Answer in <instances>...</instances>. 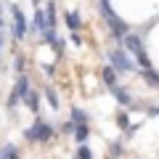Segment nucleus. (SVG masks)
I'll use <instances>...</instances> for the list:
<instances>
[{
  "label": "nucleus",
  "instance_id": "nucleus-1",
  "mask_svg": "<svg viewBox=\"0 0 159 159\" xmlns=\"http://www.w3.org/2000/svg\"><path fill=\"white\" fill-rule=\"evenodd\" d=\"M27 138L29 141H48V138H51V127H48L45 122H37L32 130H27Z\"/></svg>",
  "mask_w": 159,
  "mask_h": 159
},
{
  "label": "nucleus",
  "instance_id": "nucleus-2",
  "mask_svg": "<svg viewBox=\"0 0 159 159\" xmlns=\"http://www.w3.org/2000/svg\"><path fill=\"white\" fill-rule=\"evenodd\" d=\"M109 58H111V64H114V66L119 69V72H127V69H133V64H130V61L125 58V53H122V51H114V53H111Z\"/></svg>",
  "mask_w": 159,
  "mask_h": 159
},
{
  "label": "nucleus",
  "instance_id": "nucleus-3",
  "mask_svg": "<svg viewBox=\"0 0 159 159\" xmlns=\"http://www.w3.org/2000/svg\"><path fill=\"white\" fill-rule=\"evenodd\" d=\"M13 19H16V37H24V32H27V21H24V13L19 11L16 6H13Z\"/></svg>",
  "mask_w": 159,
  "mask_h": 159
},
{
  "label": "nucleus",
  "instance_id": "nucleus-4",
  "mask_svg": "<svg viewBox=\"0 0 159 159\" xmlns=\"http://www.w3.org/2000/svg\"><path fill=\"white\" fill-rule=\"evenodd\" d=\"M122 40L127 43V48H130L133 53H141V51H143V43H141V37H135V34H122Z\"/></svg>",
  "mask_w": 159,
  "mask_h": 159
},
{
  "label": "nucleus",
  "instance_id": "nucleus-5",
  "mask_svg": "<svg viewBox=\"0 0 159 159\" xmlns=\"http://www.w3.org/2000/svg\"><path fill=\"white\" fill-rule=\"evenodd\" d=\"M103 82H106V85H117V74H114V69L111 66H106V69H103Z\"/></svg>",
  "mask_w": 159,
  "mask_h": 159
},
{
  "label": "nucleus",
  "instance_id": "nucleus-6",
  "mask_svg": "<svg viewBox=\"0 0 159 159\" xmlns=\"http://www.w3.org/2000/svg\"><path fill=\"white\" fill-rule=\"evenodd\" d=\"M27 90H29V80H27V77H21V80L16 82V93H13V96L19 98V96H24Z\"/></svg>",
  "mask_w": 159,
  "mask_h": 159
},
{
  "label": "nucleus",
  "instance_id": "nucleus-7",
  "mask_svg": "<svg viewBox=\"0 0 159 159\" xmlns=\"http://www.w3.org/2000/svg\"><path fill=\"white\" fill-rule=\"evenodd\" d=\"M0 159H19V151L13 146H6V148H0Z\"/></svg>",
  "mask_w": 159,
  "mask_h": 159
},
{
  "label": "nucleus",
  "instance_id": "nucleus-8",
  "mask_svg": "<svg viewBox=\"0 0 159 159\" xmlns=\"http://www.w3.org/2000/svg\"><path fill=\"white\" fill-rule=\"evenodd\" d=\"M24 103H27V106L29 109H32V111H34V109H37V96H34V93H24Z\"/></svg>",
  "mask_w": 159,
  "mask_h": 159
},
{
  "label": "nucleus",
  "instance_id": "nucleus-9",
  "mask_svg": "<svg viewBox=\"0 0 159 159\" xmlns=\"http://www.w3.org/2000/svg\"><path fill=\"white\" fill-rule=\"evenodd\" d=\"M146 82H148V85H154V88L159 85V77H157V74L151 72V69H146Z\"/></svg>",
  "mask_w": 159,
  "mask_h": 159
},
{
  "label": "nucleus",
  "instance_id": "nucleus-10",
  "mask_svg": "<svg viewBox=\"0 0 159 159\" xmlns=\"http://www.w3.org/2000/svg\"><path fill=\"white\" fill-rule=\"evenodd\" d=\"M66 24H69V27H72V29H74V27H80V16H77V13H74V11H72V13H69V16H66Z\"/></svg>",
  "mask_w": 159,
  "mask_h": 159
},
{
  "label": "nucleus",
  "instance_id": "nucleus-11",
  "mask_svg": "<svg viewBox=\"0 0 159 159\" xmlns=\"http://www.w3.org/2000/svg\"><path fill=\"white\" fill-rule=\"evenodd\" d=\"M114 96H117V101H119V103H130V96H127L125 90H114Z\"/></svg>",
  "mask_w": 159,
  "mask_h": 159
},
{
  "label": "nucleus",
  "instance_id": "nucleus-12",
  "mask_svg": "<svg viewBox=\"0 0 159 159\" xmlns=\"http://www.w3.org/2000/svg\"><path fill=\"white\" fill-rule=\"evenodd\" d=\"M138 61H141V66H146V69H151V58H148V56H146V53H143V51L138 53Z\"/></svg>",
  "mask_w": 159,
  "mask_h": 159
},
{
  "label": "nucleus",
  "instance_id": "nucleus-13",
  "mask_svg": "<svg viewBox=\"0 0 159 159\" xmlns=\"http://www.w3.org/2000/svg\"><path fill=\"white\" fill-rule=\"evenodd\" d=\"M85 135H88V127L80 125V127H77V141H85Z\"/></svg>",
  "mask_w": 159,
  "mask_h": 159
},
{
  "label": "nucleus",
  "instance_id": "nucleus-14",
  "mask_svg": "<svg viewBox=\"0 0 159 159\" xmlns=\"http://www.w3.org/2000/svg\"><path fill=\"white\" fill-rule=\"evenodd\" d=\"M45 96H48V101H51V106L56 109V106H58V98H56V93H53V90H48Z\"/></svg>",
  "mask_w": 159,
  "mask_h": 159
},
{
  "label": "nucleus",
  "instance_id": "nucleus-15",
  "mask_svg": "<svg viewBox=\"0 0 159 159\" xmlns=\"http://www.w3.org/2000/svg\"><path fill=\"white\" fill-rule=\"evenodd\" d=\"M34 21H37V27H45V24H48V21H45V13H37V19H34Z\"/></svg>",
  "mask_w": 159,
  "mask_h": 159
},
{
  "label": "nucleus",
  "instance_id": "nucleus-16",
  "mask_svg": "<svg viewBox=\"0 0 159 159\" xmlns=\"http://www.w3.org/2000/svg\"><path fill=\"white\" fill-rule=\"evenodd\" d=\"M117 125L119 127H127V117H125V114H119V117H117Z\"/></svg>",
  "mask_w": 159,
  "mask_h": 159
},
{
  "label": "nucleus",
  "instance_id": "nucleus-17",
  "mask_svg": "<svg viewBox=\"0 0 159 159\" xmlns=\"http://www.w3.org/2000/svg\"><path fill=\"white\" fill-rule=\"evenodd\" d=\"M80 159H93V157H90V151H88V148H85V146L80 148Z\"/></svg>",
  "mask_w": 159,
  "mask_h": 159
},
{
  "label": "nucleus",
  "instance_id": "nucleus-18",
  "mask_svg": "<svg viewBox=\"0 0 159 159\" xmlns=\"http://www.w3.org/2000/svg\"><path fill=\"white\" fill-rule=\"evenodd\" d=\"M56 40V32H45V43H53Z\"/></svg>",
  "mask_w": 159,
  "mask_h": 159
},
{
  "label": "nucleus",
  "instance_id": "nucleus-19",
  "mask_svg": "<svg viewBox=\"0 0 159 159\" xmlns=\"http://www.w3.org/2000/svg\"><path fill=\"white\" fill-rule=\"evenodd\" d=\"M0 48H3V37H0Z\"/></svg>",
  "mask_w": 159,
  "mask_h": 159
},
{
  "label": "nucleus",
  "instance_id": "nucleus-20",
  "mask_svg": "<svg viewBox=\"0 0 159 159\" xmlns=\"http://www.w3.org/2000/svg\"><path fill=\"white\" fill-rule=\"evenodd\" d=\"M0 27H3V19H0Z\"/></svg>",
  "mask_w": 159,
  "mask_h": 159
}]
</instances>
